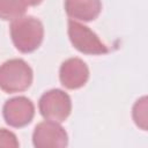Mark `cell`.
Returning <instances> with one entry per match:
<instances>
[{
    "instance_id": "6da1fadb",
    "label": "cell",
    "mask_w": 148,
    "mask_h": 148,
    "mask_svg": "<svg viewBox=\"0 0 148 148\" xmlns=\"http://www.w3.org/2000/svg\"><path fill=\"white\" fill-rule=\"evenodd\" d=\"M10 37L15 47L22 53L34 52L44 37L43 23L34 16H20L10 24Z\"/></svg>"
},
{
    "instance_id": "7a4b0ae2",
    "label": "cell",
    "mask_w": 148,
    "mask_h": 148,
    "mask_svg": "<svg viewBox=\"0 0 148 148\" xmlns=\"http://www.w3.org/2000/svg\"><path fill=\"white\" fill-rule=\"evenodd\" d=\"M32 79V69L23 59H9L0 65V89L7 94L27 90Z\"/></svg>"
},
{
    "instance_id": "3957f363",
    "label": "cell",
    "mask_w": 148,
    "mask_h": 148,
    "mask_svg": "<svg viewBox=\"0 0 148 148\" xmlns=\"http://www.w3.org/2000/svg\"><path fill=\"white\" fill-rule=\"evenodd\" d=\"M38 108L40 114L46 120L62 123L71 114L72 101L64 90L51 89L40 96Z\"/></svg>"
},
{
    "instance_id": "277c9868",
    "label": "cell",
    "mask_w": 148,
    "mask_h": 148,
    "mask_svg": "<svg viewBox=\"0 0 148 148\" xmlns=\"http://www.w3.org/2000/svg\"><path fill=\"white\" fill-rule=\"evenodd\" d=\"M68 37L72 45L84 54H105L109 52L106 45L87 25L76 20L68 21Z\"/></svg>"
},
{
    "instance_id": "5b68a950",
    "label": "cell",
    "mask_w": 148,
    "mask_h": 148,
    "mask_svg": "<svg viewBox=\"0 0 148 148\" xmlns=\"http://www.w3.org/2000/svg\"><path fill=\"white\" fill-rule=\"evenodd\" d=\"M32 143L36 148H64L68 145V135L59 123L45 120L36 125Z\"/></svg>"
},
{
    "instance_id": "8992f818",
    "label": "cell",
    "mask_w": 148,
    "mask_h": 148,
    "mask_svg": "<svg viewBox=\"0 0 148 148\" xmlns=\"http://www.w3.org/2000/svg\"><path fill=\"white\" fill-rule=\"evenodd\" d=\"M2 114L9 126L20 128L31 123L35 116V105L28 97H13L3 104Z\"/></svg>"
},
{
    "instance_id": "52a82bcc",
    "label": "cell",
    "mask_w": 148,
    "mask_h": 148,
    "mask_svg": "<svg viewBox=\"0 0 148 148\" xmlns=\"http://www.w3.org/2000/svg\"><path fill=\"white\" fill-rule=\"evenodd\" d=\"M61 84L67 89H79L83 87L89 79V68L80 58H69L65 60L59 69Z\"/></svg>"
},
{
    "instance_id": "ba28073f",
    "label": "cell",
    "mask_w": 148,
    "mask_h": 148,
    "mask_svg": "<svg viewBox=\"0 0 148 148\" xmlns=\"http://www.w3.org/2000/svg\"><path fill=\"white\" fill-rule=\"evenodd\" d=\"M65 10L67 15L79 21H92L101 10V0H65Z\"/></svg>"
},
{
    "instance_id": "9c48e42d",
    "label": "cell",
    "mask_w": 148,
    "mask_h": 148,
    "mask_svg": "<svg viewBox=\"0 0 148 148\" xmlns=\"http://www.w3.org/2000/svg\"><path fill=\"white\" fill-rule=\"evenodd\" d=\"M25 13V7L18 0H0V18L14 21Z\"/></svg>"
},
{
    "instance_id": "30bf717a",
    "label": "cell",
    "mask_w": 148,
    "mask_h": 148,
    "mask_svg": "<svg viewBox=\"0 0 148 148\" xmlns=\"http://www.w3.org/2000/svg\"><path fill=\"white\" fill-rule=\"evenodd\" d=\"M133 119L134 123L142 128L147 130V97L143 96L138 99L133 106Z\"/></svg>"
},
{
    "instance_id": "8fae6325",
    "label": "cell",
    "mask_w": 148,
    "mask_h": 148,
    "mask_svg": "<svg viewBox=\"0 0 148 148\" xmlns=\"http://www.w3.org/2000/svg\"><path fill=\"white\" fill-rule=\"evenodd\" d=\"M18 146H20L18 140L13 132H10L6 128H0V147L17 148Z\"/></svg>"
},
{
    "instance_id": "7c38bea8",
    "label": "cell",
    "mask_w": 148,
    "mask_h": 148,
    "mask_svg": "<svg viewBox=\"0 0 148 148\" xmlns=\"http://www.w3.org/2000/svg\"><path fill=\"white\" fill-rule=\"evenodd\" d=\"M43 0H18V2L21 5H23L25 8L27 7H30V6H37L42 2Z\"/></svg>"
}]
</instances>
